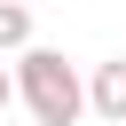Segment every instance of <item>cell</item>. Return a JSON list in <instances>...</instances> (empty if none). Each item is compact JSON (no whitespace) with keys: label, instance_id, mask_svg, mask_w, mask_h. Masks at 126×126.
<instances>
[{"label":"cell","instance_id":"277c9868","mask_svg":"<svg viewBox=\"0 0 126 126\" xmlns=\"http://www.w3.org/2000/svg\"><path fill=\"white\" fill-rule=\"evenodd\" d=\"M8 102H16V71L0 63V118H8Z\"/></svg>","mask_w":126,"mask_h":126},{"label":"cell","instance_id":"7a4b0ae2","mask_svg":"<svg viewBox=\"0 0 126 126\" xmlns=\"http://www.w3.org/2000/svg\"><path fill=\"white\" fill-rule=\"evenodd\" d=\"M87 110L110 118V126H126V55L94 63V79H87Z\"/></svg>","mask_w":126,"mask_h":126},{"label":"cell","instance_id":"3957f363","mask_svg":"<svg viewBox=\"0 0 126 126\" xmlns=\"http://www.w3.org/2000/svg\"><path fill=\"white\" fill-rule=\"evenodd\" d=\"M24 47H32V8L0 0V55H24Z\"/></svg>","mask_w":126,"mask_h":126},{"label":"cell","instance_id":"6da1fadb","mask_svg":"<svg viewBox=\"0 0 126 126\" xmlns=\"http://www.w3.org/2000/svg\"><path fill=\"white\" fill-rule=\"evenodd\" d=\"M16 102L32 110V126H79L87 110V79L63 47H24L16 55Z\"/></svg>","mask_w":126,"mask_h":126}]
</instances>
